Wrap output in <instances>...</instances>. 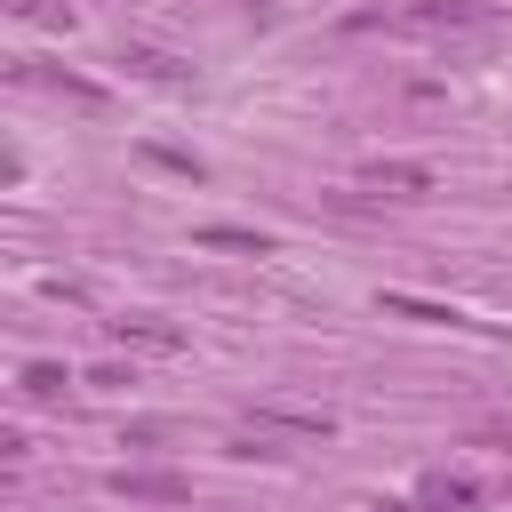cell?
Wrapping results in <instances>:
<instances>
[{
	"label": "cell",
	"instance_id": "9",
	"mask_svg": "<svg viewBox=\"0 0 512 512\" xmlns=\"http://www.w3.org/2000/svg\"><path fill=\"white\" fill-rule=\"evenodd\" d=\"M112 336H120V344H144V352H176V344H184L168 320H112Z\"/></svg>",
	"mask_w": 512,
	"mask_h": 512
},
{
	"label": "cell",
	"instance_id": "5",
	"mask_svg": "<svg viewBox=\"0 0 512 512\" xmlns=\"http://www.w3.org/2000/svg\"><path fill=\"white\" fill-rule=\"evenodd\" d=\"M200 248H232V256H272V232H256V224H200Z\"/></svg>",
	"mask_w": 512,
	"mask_h": 512
},
{
	"label": "cell",
	"instance_id": "4",
	"mask_svg": "<svg viewBox=\"0 0 512 512\" xmlns=\"http://www.w3.org/2000/svg\"><path fill=\"white\" fill-rule=\"evenodd\" d=\"M360 192H376V200H424L432 168L424 160H376V168H360Z\"/></svg>",
	"mask_w": 512,
	"mask_h": 512
},
{
	"label": "cell",
	"instance_id": "3",
	"mask_svg": "<svg viewBox=\"0 0 512 512\" xmlns=\"http://www.w3.org/2000/svg\"><path fill=\"white\" fill-rule=\"evenodd\" d=\"M240 432H256V440H328L336 424H328L320 408H248Z\"/></svg>",
	"mask_w": 512,
	"mask_h": 512
},
{
	"label": "cell",
	"instance_id": "8",
	"mask_svg": "<svg viewBox=\"0 0 512 512\" xmlns=\"http://www.w3.org/2000/svg\"><path fill=\"white\" fill-rule=\"evenodd\" d=\"M120 64H136V72H144V80H160V88H184V80H192V72H184L168 48H128Z\"/></svg>",
	"mask_w": 512,
	"mask_h": 512
},
{
	"label": "cell",
	"instance_id": "13",
	"mask_svg": "<svg viewBox=\"0 0 512 512\" xmlns=\"http://www.w3.org/2000/svg\"><path fill=\"white\" fill-rule=\"evenodd\" d=\"M376 512H432V504H424V496H416V504H376Z\"/></svg>",
	"mask_w": 512,
	"mask_h": 512
},
{
	"label": "cell",
	"instance_id": "12",
	"mask_svg": "<svg viewBox=\"0 0 512 512\" xmlns=\"http://www.w3.org/2000/svg\"><path fill=\"white\" fill-rule=\"evenodd\" d=\"M16 16H32V24H64V8H56V0H16Z\"/></svg>",
	"mask_w": 512,
	"mask_h": 512
},
{
	"label": "cell",
	"instance_id": "11",
	"mask_svg": "<svg viewBox=\"0 0 512 512\" xmlns=\"http://www.w3.org/2000/svg\"><path fill=\"white\" fill-rule=\"evenodd\" d=\"M144 152H152L160 168H176V176H200V160H192V152H176V144H144Z\"/></svg>",
	"mask_w": 512,
	"mask_h": 512
},
{
	"label": "cell",
	"instance_id": "10",
	"mask_svg": "<svg viewBox=\"0 0 512 512\" xmlns=\"http://www.w3.org/2000/svg\"><path fill=\"white\" fill-rule=\"evenodd\" d=\"M64 384H72V368H56V360L24 368V400H64Z\"/></svg>",
	"mask_w": 512,
	"mask_h": 512
},
{
	"label": "cell",
	"instance_id": "6",
	"mask_svg": "<svg viewBox=\"0 0 512 512\" xmlns=\"http://www.w3.org/2000/svg\"><path fill=\"white\" fill-rule=\"evenodd\" d=\"M384 312H392V320H424V328H480V320H464L456 304H424V296H384Z\"/></svg>",
	"mask_w": 512,
	"mask_h": 512
},
{
	"label": "cell",
	"instance_id": "7",
	"mask_svg": "<svg viewBox=\"0 0 512 512\" xmlns=\"http://www.w3.org/2000/svg\"><path fill=\"white\" fill-rule=\"evenodd\" d=\"M472 496H480V488H472L464 472H432V480H424V504H432V512H472Z\"/></svg>",
	"mask_w": 512,
	"mask_h": 512
},
{
	"label": "cell",
	"instance_id": "2",
	"mask_svg": "<svg viewBox=\"0 0 512 512\" xmlns=\"http://www.w3.org/2000/svg\"><path fill=\"white\" fill-rule=\"evenodd\" d=\"M112 496H128V504H192V480L168 472V464H120Z\"/></svg>",
	"mask_w": 512,
	"mask_h": 512
},
{
	"label": "cell",
	"instance_id": "1",
	"mask_svg": "<svg viewBox=\"0 0 512 512\" xmlns=\"http://www.w3.org/2000/svg\"><path fill=\"white\" fill-rule=\"evenodd\" d=\"M352 32H400V40H456V32H496V16L488 8H472V0H408V8H360L352 16Z\"/></svg>",
	"mask_w": 512,
	"mask_h": 512
}]
</instances>
